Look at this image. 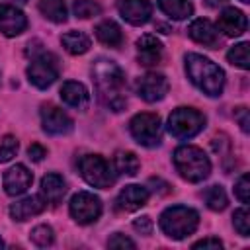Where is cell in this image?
<instances>
[{
    "label": "cell",
    "instance_id": "1",
    "mask_svg": "<svg viewBox=\"0 0 250 250\" xmlns=\"http://www.w3.org/2000/svg\"><path fill=\"white\" fill-rule=\"evenodd\" d=\"M94 86L98 98L113 111H121L125 107V74L123 70L109 59H98L92 66Z\"/></svg>",
    "mask_w": 250,
    "mask_h": 250
},
{
    "label": "cell",
    "instance_id": "2",
    "mask_svg": "<svg viewBox=\"0 0 250 250\" xmlns=\"http://www.w3.org/2000/svg\"><path fill=\"white\" fill-rule=\"evenodd\" d=\"M186 72L189 80L207 96L215 98L223 94L225 86V72L207 57L189 53L186 55Z\"/></svg>",
    "mask_w": 250,
    "mask_h": 250
},
{
    "label": "cell",
    "instance_id": "3",
    "mask_svg": "<svg viewBox=\"0 0 250 250\" xmlns=\"http://www.w3.org/2000/svg\"><path fill=\"white\" fill-rule=\"evenodd\" d=\"M174 166L178 174L188 182H203L211 172V162L207 154L197 146H180L174 152Z\"/></svg>",
    "mask_w": 250,
    "mask_h": 250
},
{
    "label": "cell",
    "instance_id": "4",
    "mask_svg": "<svg viewBox=\"0 0 250 250\" xmlns=\"http://www.w3.org/2000/svg\"><path fill=\"white\" fill-rule=\"evenodd\" d=\"M199 225V215L197 211L186 207V205H172L162 211L160 215V229L164 230L166 236L174 240H182L195 232Z\"/></svg>",
    "mask_w": 250,
    "mask_h": 250
},
{
    "label": "cell",
    "instance_id": "5",
    "mask_svg": "<svg viewBox=\"0 0 250 250\" xmlns=\"http://www.w3.org/2000/svg\"><path fill=\"white\" fill-rule=\"evenodd\" d=\"M205 127V117L197 109L178 107L168 117V131L176 139H191Z\"/></svg>",
    "mask_w": 250,
    "mask_h": 250
},
{
    "label": "cell",
    "instance_id": "6",
    "mask_svg": "<svg viewBox=\"0 0 250 250\" xmlns=\"http://www.w3.org/2000/svg\"><path fill=\"white\" fill-rule=\"evenodd\" d=\"M78 170H80V176L94 188L107 189L115 182V176L111 174L109 164L100 154H84L78 160Z\"/></svg>",
    "mask_w": 250,
    "mask_h": 250
},
{
    "label": "cell",
    "instance_id": "7",
    "mask_svg": "<svg viewBox=\"0 0 250 250\" xmlns=\"http://www.w3.org/2000/svg\"><path fill=\"white\" fill-rule=\"evenodd\" d=\"M133 139L143 146H156L162 139V125L160 117L154 113H137L129 123Z\"/></svg>",
    "mask_w": 250,
    "mask_h": 250
},
{
    "label": "cell",
    "instance_id": "8",
    "mask_svg": "<svg viewBox=\"0 0 250 250\" xmlns=\"http://www.w3.org/2000/svg\"><path fill=\"white\" fill-rule=\"evenodd\" d=\"M27 78L39 90L49 88L59 78V61H57V57L51 55V53H39L37 57H33L31 64L27 66Z\"/></svg>",
    "mask_w": 250,
    "mask_h": 250
},
{
    "label": "cell",
    "instance_id": "9",
    "mask_svg": "<svg viewBox=\"0 0 250 250\" xmlns=\"http://www.w3.org/2000/svg\"><path fill=\"white\" fill-rule=\"evenodd\" d=\"M70 215L80 225H90L102 215V201L90 191H78L70 199Z\"/></svg>",
    "mask_w": 250,
    "mask_h": 250
},
{
    "label": "cell",
    "instance_id": "10",
    "mask_svg": "<svg viewBox=\"0 0 250 250\" xmlns=\"http://www.w3.org/2000/svg\"><path fill=\"white\" fill-rule=\"evenodd\" d=\"M168 88H170V84H168L166 76L158 74V72H148L137 80V94L145 102H150V104L162 100L168 94Z\"/></svg>",
    "mask_w": 250,
    "mask_h": 250
},
{
    "label": "cell",
    "instance_id": "11",
    "mask_svg": "<svg viewBox=\"0 0 250 250\" xmlns=\"http://www.w3.org/2000/svg\"><path fill=\"white\" fill-rule=\"evenodd\" d=\"M41 125L49 135H68L72 131V119L57 105H43Z\"/></svg>",
    "mask_w": 250,
    "mask_h": 250
},
{
    "label": "cell",
    "instance_id": "12",
    "mask_svg": "<svg viewBox=\"0 0 250 250\" xmlns=\"http://www.w3.org/2000/svg\"><path fill=\"white\" fill-rule=\"evenodd\" d=\"M117 10L131 25H143L150 20L152 6L148 0H117Z\"/></svg>",
    "mask_w": 250,
    "mask_h": 250
},
{
    "label": "cell",
    "instance_id": "13",
    "mask_svg": "<svg viewBox=\"0 0 250 250\" xmlns=\"http://www.w3.org/2000/svg\"><path fill=\"white\" fill-rule=\"evenodd\" d=\"M25 27H27V18L23 16L21 10L8 4H0V33L8 37H16Z\"/></svg>",
    "mask_w": 250,
    "mask_h": 250
},
{
    "label": "cell",
    "instance_id": "14",
    "mask_svg": "<svg viewBox=\"0 0 250 250\" xmlns=\"http://www.w3.org/2000/svg\"><path fill=\"white\" fill-rule=\"evenodd\" d=\"M33 182L31 172L23 164H16L4 174V189L8 195H20L23 193Z\"/></svg>",
    "mask_w": 250,
    "mask_h": 250
},
{
    "label": "cell",
    "instance_id": "15",
    "mask_svg": "<svg viewBox=\"0 0 250 250\" xmlns=\"http://www.w3.org/2000/svg\"><path fill=\"white\" fill-rule=\"evenodd\" d=\"M217 25H219V29L225 35L238 37V35H242L246 31L248 21H246V16L240 10H236V8H225L221 12L219 20H217Z\"/></svg>",
    "mask_w": 250,
    "mask_h": 250
},
{
    "label": "cell",
    "instance_id": "16",
    "mask_svg": "<svg viewBox=\"0 0 250 250\" xmlns=\"http://www.w3.org/2000/svg\"><path fill=\"white\" fill-rule=\"evenodd\" d=\"M146 201H148V189L143 186H135V184L125 186L115 199L117 209L121 211H137L143 205H146Z\"/></svg>",
    "mask_w": 250,
    "mask_h": 250
},
{
    "label": "cell",
    "instance_id": "17",
    "mask_svg": "<svg viewBox=\"0 0 250 250\" xmlns=\"http://www.w3.org/2000/svg\"><path fill=\"white\" fill-rule=\"evenodd\" d=\"M61 100H62L66 105H70V107L82 111V109H86L88 104H90V94H88V90L84 88V84L74 82V80H68V82H64L62 88H61Z\"/></svg>",
    "mask_w": 250,
    "mask_h": 250
},
{
    "label": "cell",
    "instance_id": "18",
    "mask_svg": "<svg viewBox=\"0 0 250 250\" xmlns=\"http://www.w3.org/2000/svg\"><path fill=\"white\" fill-rule=\"evenodd\" d=\"M160 55H162V43L154 35L146 33L137 41V57L141 64L145 66L156 64L160 61Z\"/></svg>",
    "mask_w": 250,
    "mask_h": 250
},
{
    "label": "cell",
    "instance_id": "19",
    "mask_svg": "<svg viewBox=\"0 0 250 250\" xmlns=\"http://www.w3.org/2000/svg\"><path fill=\"white\" fill-rule=\"evenodd\" d=\"M47 201H43L39 195H29V197H23L21 201H16L12 207H10V215L14 221H27L39 213H43Z\"/></svg>",
    "mask_w": 250,
    "mask_h": 250
},
{
    "label": "cell",
    "instance_id": "20",
    "mask_svg": "<svg viewBox=\"0 0 250 250\" xmlns=\"http://www.w3.org/2000/svg\"><path fill=\"white\" fill-rule=\"evenodd\" d=\"M188 33L193 41H197L201 45H207V47H217V43H219V33L215 29V25L209 20H203V18L193 20L188 27Z\"/></svg>",
    "mask_w": 250,
    "mask_h": 250
},
{
    "label": "cell",
    "instance_id": "21",
    "mask_svg": "<svg viewBox=\"0 0 250 250\" xmlns=\"http://www.w3.org/2000/svg\"><path fill=\"white\" fill-rule=\"evenodd\" d=\"M64 191H66V184H64L62 176H59V174H47V176H43V180H41V193L45 195L47 201L59 203L62 199Z\"/></svg>",
    "mask_w": 250,
    "mask_h": 250
},
{
    "label": "cell",
    "instance_id": "22",
    "mask_svg": "<svg viewBox=\"0 0 250 250\" xmlns=\"http://www.w3.org/2000/svg\"><path fill=\"white\" fill-rule=\"evenodd\" d=\"M96 37H98V41H102L104 45H109V47H117L123 41V33L119 29V25L111 20H104L102 23L96 25Z\"/></svg>",
    "mask_w": 250,
    "mask_h": 250
},
{
    "label": "cell",
    "instance_id": "23",
    "mask_svg": "<svg viewBox=\"0 0 250 250\" xmlns=\"http://www.w3.org/2000/svg\"><path fill=\"white\" fill-rule=\"evenodd\" d=\"M158 8L172 20H186L193 12L189 0H158Z\"/></svg>",
    "mask_w": 250,
    "mask_h": 250
},
{
    "label": "cell",
    "instance_id": "24",
    "mask_svg": "<svg viewBox=\"0 0 250 250\" xmlns=\"http://www.w3.org/2000/svg\"><path fill=\"white\" fill-rule=\"evenodd\" d=\"M61 41L70 55H82L90 49V37L82 31H68L61 37Z\"/></svg>",
    "mask_w": 250,
    "mask_h": 250
},
{
    "label": "cell",
    "instance_id": "25",
    "mask_svg": "<svg viewBox=\"0 0 250 250\" xmlns=\"http://www.w3.org/2000/svg\"><path fill=\"white\" fill-rule=\"evenodd\" d=\"M39 10L41 14L55 21V23H62L66 21V6L64 0H39Z\"/></svg>",
    "mask_w": 250,
    "mask_h": 250
},
{
    "label": "cell",
    "instance_id": "26",
    "mask_svg": "<svg viewBox=\"0 0 250 250\" xmlns=\"http://www.w3.org/2000/svg\"><path fill=\"white\" fill-rule=\"evenodd\" d=\"M115 168H117L119 174L135 176V174L139 172V168H141V162H139V158H137L133 152H129V150H119V152L115 154Z\"/></svg>",
    "mask_w": 250,
    "mask_h": 250
},
{
    "label": "cell",
    "instance_id": "27",
    "mask_svg": "<svg viewBox=\"0 0 250 250\" xmlns=\"http://www.w3.org/2000/svg\"><path fill=\"white\" fill-rule=\"evenodd\" d=\"M203 199L207 203L209 209L213 211H223L227 207V193L221 186H211L203 191Z\"/></svg>",
    "mask_w": 250,
    "mask_h": 250
},
{
    "label": "cell",
    "instance_id": "28",
    "mask_svg": "<svg viewBox=\"0 0 250 250\" xmlns=\"http://www.w3.org/2000/svg\"><path fill=\"white\" fill-rule=\"evenodd\" d=\"M72 12L76 18H82V20H88V18H94L102 12L100 4L96 0H74L72 2Z\"/></svg>",
    "mask_w": 250,
    "mask_h": 250
},
{
    "label": "cell",
    "instance_id": "29",
    "mask_svg": "<svg viewBox=\"0 0 250 250\" xmlns=\"http://www.w3.org/2000/svg\"><path fill=\"white\" fill-rule=\"evenodd\" d=\"M227 59H229V62L230 64H234V66H240V68H248L250 66V62H248V43L246 41H242V43H238V45H234V47H230V51L227 53Z\"/></svg>",
    "mask_w": 250,
    "mask_h": 250
},
{
    "label": "cell",
    "instance_id": "30",
    "mask_svg": "<svg viewBox=\"0 0 250 250\" xmlns=\"http://www.w3.org/2000/svg\"><path fill=\"white\" fill-rule=\"evenodd\" d=\"M29 238H31V242H33L35 246H39V248H47V246L53 244L55 234H53V229H51L49 225H37V227L29 232Z\"/></svg>",
    "mask_w": 250,
    "mask_h": 250
},
{
    "label": "cell",
    "instance_id": "31",
    "mask_svg": "<svg viewBox=\"0 0 250 250\" xmlns=\"http://www.w3.org/2000/svg\"><path fill=\"white\" fill-rule=\"evenodd\" d=\"M18 152V141L16 137L12 135H6L2 141H0V162H8L16 156Z\"/></svg>",
    "mask_w": 250,
    "mask_h": 250
},
{
    "label": "cell",
    "instance_id": "32",
    "mask_svg": "<svg viewBox=\"0 0 250 250\" xmlns=\"http://www.w3.org/2000/svg\"><path fill=\"white\" fill-rule=\"evenodd\" d=\"M232 219H234V229L238 230V234L240 236H248V232H250V215H248V209L246 207L236 209L234 215H232Z\"/></svg>",
    "mask_w": 250,
    "mask_h": 250
},
{
    "label": "cell",
    "instance_id": "33",
    "mask_svg": "<svg viewBox=\"0 0 250 250\" xmlns=\"http://www.w3.org/2000/svg\"><path fill=\"white\" fill-rule=\"evenodd\" d=\"M248 174H242L234 184V195L240 199V203H248Z\"/></svg>",
    "mask_w": 250,
    "mask_h": 250
},
{
    "label": "cell",
    "instance_id": "34",
    "mask_svg": "<svg viewBox=\"0 0 250 250\" xmlns=\"http://www.w3.org/2000/svg\"><path fill=\"white\" fill-rule=\"evenodd\" d=\"M133 229H135L137 232H141V234H150V232H152V219L146 217V215H143V217L135 219Z\"/></svg>",
    "mask_w": 250,
    "mask_h": 250
},
{
    "label": "cell",
    "instance_id": "35",
    "mask_svg": "<svg viewBox=\"0 0 250 250\" xmlns=\"http://www.w3.org/2000/svg\"><path fill=\"white\" fill-rule=\"evenodd\" d=\"M107 246L109 248H135V242L131 240V238H127V236H123V234H113L109 240H107Z\"/></svg>",
    "mask_w": 250,
    "mask_h": 250
},
{
    "label": "cell",
    "instance_id": "36",
    "mask_svg": "<svg viewBox=\"0 0 250 250\" xmlns=\"http://www.w3.org/2000/svg\"><path fill=\"white\" fill-rule=\"evenodd\" d=\"M27 154H29V158L31 160H35V162H41L43 158H45V154H47V150L41 146V145H37V143H33L29 148H27Z\"/></svg>",
    "mask_w": 250,
    "mask_h": 250
},
{
    "label": "cell",
    "instance_id": "37",
    "mask_svg": "<svg viewBox=\"0 0 250 250\" xmlns=\"http://www.w3.org/2000/svg\"><path fill=\"white\" fill-rule=\"evenodd\" d=\"M234 117L238 119L240 129H242L244 133H248V109H246V107H238L236 113H234Z\"/></svg>",
    "mask_w": 250,
    "mask_h": 250
},
{
    "label": "cell",
    "instance_id": "38",
    "mask_svg": "<svg viewBox=\"0 0 250 250\" xmlns=\"http://www.w3.org/2000/svg\"><path fill=\"white\" fill-rule=\"evenodd\" d=\"M221 246H223V242L219 238H203L193 244V248H221Z\"/></svg>",
    "mask_w": 250,
    "mask_h": 250
},
{
    "label": "cell",
    "instance_id": "39",
    "mask_svg": "<svg viewBox=\"0 0 250 250\" xmlns=\"http://www.w3.org/2000/svg\"><path fill=\"white\" fill-rule=\"evenodd\" d=\"M227 0H207V6H211V8H217V6H221V4H225Z\"/></svg>",
    "mask_w": 250,
    "mask_h": 250
},
{
    "label": "cell",
    "instance_id": "40",
    "mask_svg": "<svg viewBox=\"0 0 250 250\" xmlns=\"http://www.w3.org/2000/svg\"><path fill=\"white\" fill-rule=\"evenodd\" d=\"M240 2H244V4H248V2H250V0H240Z\"/></svg>",
    "mask_w": 250,
    "mask_h": 250
},
{
    "label": "cell",
    "instance_id": "41",
    "mask_svg": "<svg viewBox=\"0 0 250 250\" xmlns=\"http://www.w3.org/2000/svg\"><path fill=\"white\" fill-rule=\"evenodd\" d=\"M2 246H4V242H2V238H0V248H2Z\"/></svg>",
    "mask_w": 250,
    "mask_h": 250
},
{
    "label": "cell",
    "instance_id": "42",
    "mask_svg": "<svg viewBox=\"0 0 250 250\" xmlns=\"http://www.w3.org/2000/svg\"><path fill=\"white\" fill-rule=\"evenodd\" d=\"M18 2H21V4H23V2H27V0H18Z\"/></svg>",
    "mask_w": 250,
    "mask_h": 250
}]
</instances>
